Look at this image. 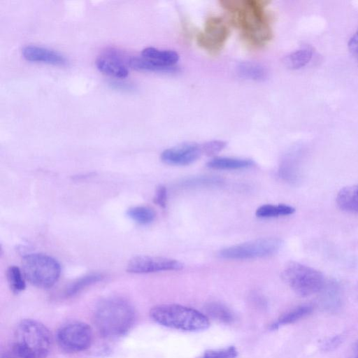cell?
<instances>
[{
    "label": "cell",
    "instance_id": "6da1fadb",
    "mask_svg": "<svg viewBox=\"0 0 358 358\" xmlns=\"http://www.w3.org/2000/svg\"><path fill=\"white\" fill-rule=\"evenodd\" d=\"M267 0H222L230 22L241 31L245 43L253 48L266 45L273 38L272 17L267 11Z\"/></svg>",
    "mask_w": 358,
    "mask_h": 358
},
{
    "label": "cell",
    "instance_id": "7a4b0ae2",
    "mask_svg": "<svg viewBox=\"0 0 358 358\" xmlns=\"http://www.w3.org/2000/svg\"><path fill=\"white\" fill-rule=\"evenodd\" d=\"M99 333L107 338L124 335L135 321V311L126 300L110 297L101 301L96 306L94 316Z\"/></svg>",
    "mask_w": 358,
    "mask_h": 358
},
{
    "label": "cell",
    "instance_id": "3957f363",
    "mask_svg": "<svg viewBox=\"0 0 358 358\" xmlns=\"http://www.w3.org/2000/svg\"><path fill=\"white\" fill-rule=\"evenodd\" d=\"M51 343V334L45 326L36 320L26 319L15 329L12 350L22 358H45Z\"/></svg>",
    "mask_w": 358,
    "mask_h": 358
},
{
    "label": "cell",
    "instance_id": "277c9868",
    "mask_svg": "<svg viewBox=\"0 0 358 358\" xmlns=\"http://www.w3.org/2000/svg\"><path fill=\"white\" fill-rule=\"evenodd\" d=\"M150 316L156 323L171 329L197 332L210 326L208 317L199 311L178 304H162L152 307Z\"/></svg>",
    "mask_w": 358,
    "mask_h": 358
},
{
    "label": "cell",
    "instance_id": "5b68a950",
    "mask_svg": "<svg viewBox=\"0 0 358 358\" xmlns=\"http://www.w3.org/2000/svg\"><path fill=\"white\" fill-rule=\"evenodd\" d=\"M22 266L25 279L31 285L43 289L52 287L61 273L59 262L53 257L41 253L24 256Z\"/></svg>",
    "mask_w": 358,
    "mask_h": 358
},
{
    "label": "cell",
    "instance_id": "8992f818",
    "mask_svg": "<svg viewBox=\"0 0 358 358\" xmlns=\"http://www.w3.org/2000/svg\"><path fill=\"white\" fill-rule=\"evenodd\" d=\"M282 278L301 296L315 294L322 291L325 286V280L320 271L296 262H290L285 266Z\"/></svg>",
    "mask_w": 358,
    "mask_h": 358
},
{
    "label": "cell",
    "instance_id": "52a82bcc",
    "mask_svg": "<svg viewBox=\"0 0 358 358\" xmlns=\"http://www.w3.org/2000/svg\"><path fill=\"white\" fill-rule=\"evenodd\" d=\"M281 245L279 238H261L225 248L218 252V256L226 259L261 258L275 254Z\"/></svg>",
    "mask_w": 358,
    "mask_h": 358
},
{
    "label": "cell",
    "instance_id": "ba28073f",
    "mask_svg": "<svg viewBox=\"0 0 358 358\" xmlns=\"http://www.w3.org/2000/svg\"><path fill=\"white\" fill-rule=\"evenodd\" d=\"M59 347L68 352H78L87 349L92 341V331L86 323L71 321L62 325L57 332Z\"/></svg>",
    "mask_w": 358,
    "mask_h": 358
},
{
    "label": "cell",
    "instance_id": "9c48e42d",
    "mask_svg": "<svg viewBox=\"0 0 358 358\" xmlns=\"http://www.w3.org/2000/svg\"><path fill=\"white\" fill-rule=\"evenodd\" d=\"M230 27L226 19L221 16L208 17L203 29L197 34L196 43L211 54H217L224 46L229 35Z\"/></svg>",
    "mask_w": 358,
    "mask_h": 358
},
{
    "label": "cell",
    "instance_id": "30bf717a",
    "mask_svg": "<svg viewBox=\"0 0 358 358\" xmlns=\"http://www.w3.org/2000/svg\"><path fill=\"white\" fill-rule=\"evenodd\" d=\"M183 264L176 259L156 256L134 257L127 264V271L133 273H148L166 271H178Z\"/></svg>",
    "mask_w": 358,
    "mask_h": 358
},
{
    "label": "cell",
    "instance_id": "8fae6325",
    "mask_svg": "<svg viewBox=\"0 0 358 358\" xmlns=\"http://www.w3.org/2000/svg\"><path fill=\"white\" fill-rule=\"evenodd\" d=\"M202 154L201 145L185 143L164 150L161 159L169 165L186 166L196 161Z\"/></svg>",
    "mask_w": 358,
    "mask_h": 358
},
{
    "label": "cell",
    "instance_id": "7c38bea8",
    "mask_svg": "<svg viewBox=\"0 0 358 358\" xmlns=\"http://www.w3.org/2000/svg\"><path fill=\"white\" fill-rule=\"evenodd\" d=\"M22 54L23 57L29 62L57 66H63L66 64V58L59 52L40 46H25L22 49Z\"/></svg>",
    "mask_w": 358,
    "mask_h": 358
},
{
    "label": "cell",
    "instance_id": "4fadbf2b",
    "mask_svg": "<svg viewBox=\"0 0 358 358\" xmlns=\"http://www.w3.org/2000/svg\"><path fill=\"white\" fill-rule=\"evenodd\" d=\"M96 66L101 72L117 78H124L129 74L124 61L117 53L112 51L99 57Z\"/></svg>",
    "mask_w": 358,
    "mask_h": 358
},
{
    "label": "cell",
    "instance_id": "5bb4252c",
    "mask_svg": "<svg viewBox=\"0 0 358 358\" xmlns=\"http://www.w3.org/2000/svg\"><path fill=\"white\" fill-rule=\"evenodd\" d=\"M141 57L162 68H172L178 62L179 55L171 50H160L148 47L143 50Z\"/></svg>",
    "mask_w": 358,
    "mask_h": 358
},
{
    "label": "cell",
    "instance_id": "9a60e30c",
    "mask_svg": "<svg viewBox=\"0 0 358 358\" xmlns=\"http://www.w3.org/2000/svg\"><path fill=\"white\" fill-rule=\"evenodd\" d=\"M336 203L345 212L358 214V185H352L341 189L336 195Z\"/></svg>",
    "mask_w": 358,
    "mask_h": 358
},
{
    "label": "cell",
    "instance_id": "2e32d148",
    "mask_svg": "<svg viewBox=\"0 0 358 358\" xmlns=\"http://www.w3.org/2000/svg\"><path fill=\"white\" fill-rule=\"evenodd\" d=\"M253 165L252 159L234 157H215L206 164L208 168L220 170L242 169Z\"/></svg>",
    "mask_w": 358,
    "mask_h": 358
},
{
    "label": "cell",
    "instance_id": "e0dca14e",
    "mask_svg": "<svg viewBox=\"0 0 358 358\" xmlns=\"http://www.w3.org/2000/svg\"><path fill=\"white\" fill-rule=\"evenodd\" d=\"M313 55V48L309 46H306L286 55L283 62L287 68L298 69L306 66L312 59Z\"/></svg>",
    "mask_w": 358,
    "mask_h": 358
},
{
    "label": "cell",
    "instance_id": "ac0fdd59",
    "mask_svg": "<svg viewBox=\"0 0 358 358\" xmlns=\"http://www.w3.org/2000/svg\"><path fill=\"white\" fill-rule=\"evenodd\" d=\"M312 310V307L308 305L299 306L294 308L282 315L275 322L271 324L270 329L275 330L281 326L294 323L310 314Z\"/></svg>",
    "mask_w": 358,
    "mask_h": 358
},
{
    "label": "cell",
    "instance_id": "d6986e66",
    "mask_svg": "<svg viewBox=\"0 0 358 358\" xmlns=\"http://www.w3.org/2000/svg\"><path fill=\"white\" fill-rule=\"evenodd\" d=\"M238 73L243 78L262 80L267 76V71L262 64L252 62H244L238 66Z\"/></svg>",
    "mask_w": 358,
    "mask_h": 358
},
{
    "label": "cell",
    "instance_id": "ffe728a7",
    "mask_svg": "<svg viewBox=\"0 0 358 358\" xmlns=\"http://www.w3.org/2000/svg\"><path fill=\"white\" fill-rule=\"evenodd\" d=\"M295 208L287 204H264L259 206L255 215L258 217L269 218L287 216L294 213Z\"/></svg>",
    "mask_w": 358,
    "mask_h": 358
},
{
    "label": "cell",
    "instance_id": "44dd1931",
    "mask_svg": "<svg viewBox=\"0 0 358 358\" xmlns=\"http://www.w3.org/2000/svg\"><path fill=\"white\" fill-rule=\"evenodd\" d=\"M205 310L210 317L224 324H230L234 320L231 311L218 302L208 303L205 306Z\"/></svg>",
    "mask_w": 358,
    "mask_h": 358
},
{
    "label": "cell",
    "instance_id": "7402d4cb",
    "mask_svg": "<svg viewBox=\"0 0 358 358\" xmlns=\"http://www.w3.org/2000/svg\"><path fill=\"white\" fill-rule=\"evenodd\" d=\"M127 215L132 220L139 224H148L155 218V212L147 206H135L127 211Z\"/></svg>",
    "mask_w": 358,
    "mask_h": 358
},
{
    "label": "cell",
    "instance_id": "603a6c76",
    "mask_svg": "<svg viewBox=\"0 0 358 358\" xmlns=\"http://www.w3.org/2000/svg\"><path fill=\"white\" fill-rule=\"evenodd\" d=\"M7 280L13 292L17 294L25 289L23 272L16 266H10L6 271Z\"/></svg>",
    "mask_w": 358,
    "mask_h": 358
},
{
    "label": "cell",
    "instance_id": "cb8c5ba5",
    "mask_svg": "<svg viewBox=\"0 0 358 358\" xmlns=\"http://www.w3.org/2000/svg\"><path fill=\"white\" fill-rule=\"evenodd\" d=\"M99 273H90L84 275L71 283L66 289V296H73L80 292L86 287L94 284L102 279Z\"/></svg>",
    "mask_w": 358,
    "mask_h": 358
},
{
    "label": "cell",
    "instance_id": "d4e9b609",
    "mask_svg": "<svg viewBox=\"0 0 358 358\" xmlns=\"http://www.w3.org/2000/svg\"><path fill=\"white\" fill-rule=\"evenodd\" d=\"M130 66L138 71H152V72H163V73H173L177 69L175 67L172 68H162L155 65L154 64L146 60L143 57H131L129 60Z\"/></svg>",
    "mask_w": 358,
    "mask_h": 358
},
{
    "label": "cell",
    "instance_id": "484cf974",
    "mask_svg": "<svg viewBox=\"0 0 358 358\" xmlns=\"http://www.w3.org/2000/svg\"><path fill=\"white\" fill-rule=\"evenodd\" d=\"M238 351L234 346L220 350H209L205 352L201 358H236Z\"/></svg>",
    "mask_w": 358,
    "mask_h": 358
},
{
    "label": "cell",
    "instance_id": "4316f807",
    "mask_svg": "<svg viewBox=\"0 0 358 358\" xmlns=\"http://www.w3.org/2000/svg\"><path fill=\"white\" fill-rule=\"evenodd\" d=\"M226 145V142L223 141L214 140L206 142L201 145L203 154L212 156L222 151Z\"/></svg>",
    "mask_w": 358,
    "mask_h": 358
},
{
    "label": "cell",
    "instance_id": "83f0119b",
    "mask_svg": "<svg viewBox=\"0 0 358 358\" xmlns=\"http://www.w3.org/2000/svg\"><path fill=\"white\" fill-rule=\"evenodd\" d=\"M338 291V287L336 285H332L331 287H328L325 299L329 308H335L338 306L340 302Z\"/></svg>",
    "mask_w": 358,
    "mask_h": 358
},
{
    "label": "cell",
    "instance_id": "f1b7e54d",
    "mask_svg": "<svg viewBox=\"0 0 358 358\" xmlns=\"http://www.w3.org/2000/svg\"><path fill=\"white\" fill-rule=\"evenodd\" d=\"M167 201L166 188L163 185L157 187L155 195L154 196V202L162 208H166Z\"/></svg>",
    "mask_w": 358,
    "mask_h": 358
},
{
    "label": "cell",
    "instance_id": "f546056e",
    "mask_svg": "<svg viewBox=\"0 0 358 358\" xmlns=\"http://www.w3.org/2000/svg\"><path fill=\"white\" fill-rule=\"evenodd\" d=\"M348 47L350 50L357 57L358 59V28L350 37L348 41Z\"/></svg>",
    "mask_w": 358,
    "mask_h": 358
},
{
    "label": "cell",
    "instance_id": "4dcf8cb0",
    "mask_svg": "<svg viewBox=\"0 0 358 358\" xmlns=\"http://www.w3.org/2000/svg\"><path fill=\"white\" fill-rule=\"evenodd\" d=\"M340 343L341 338L334 337L332 339H331L330 341L327 342V343L324 345V348H327V350H329L331 348H334L335 347L338 346Z\"/></svg>",
    "mask_w": 358,
    "mask_h": 358
},
{
    "label": "cell",
    "instance_id": "1f68e13d",
    "mask_svg": "<svg viewBox=\"0 0 358 358\" xmlns=\"http://www.w3.org/2000/svg\"><path fill=\"white\" fill-rule=\"evenodd\" d=\"M1 358H22L13 350L11 352H6L1 355Z\"/></svg>",
    "mask_w": 358,
    "mask_h": 358
},
{
    "label": "cell",
    "instance_id": "d6a6232c",
    "mask_svg": "<svg viewBox=\"0 0 358 358\" xmlns=\"http://www.w3.org/2000/svg\"><path fill=\"white\" fill-rule=\"evenodd\" d=\"M355 358H358V357H355Z\"/></svg>",
    "mask_w": 358,
    "mask_h": 358
}]
</instances>
